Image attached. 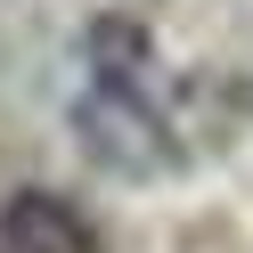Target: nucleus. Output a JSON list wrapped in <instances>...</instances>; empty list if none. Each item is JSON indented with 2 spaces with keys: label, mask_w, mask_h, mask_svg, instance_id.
Here are the masks:
<instances>
[{
  "label": "nucleus",
  "mask_w": 253,
  "mask_h": 253,
  "mask_svg": "<svg viewBox=\"0 0 253 253\" xmlns=\"http://www.w3.org/2000/svg\"><path fill=\"white\" fill-rule=\"evenodd\" d=\"M74 139L98 171H123V180H155L171 171V123L164 106L147 98L139 74H90V90L74 98Z\"/></svg>",
  "instance_id": "obj_1"
},
{
  "label": "nucleus",
  "mask_w": 253,
  "mask_h": 253,
  "mask_svg": "<svg viewBox=\"0 0 253 253\" xmlns=\"http://www.w3.org/2000/svg\"><path fill=\"white\" fill-rule=\"evenodd\" d=\"M0 253H106L90 212L57 188H17L0 204Z\"/></svg>",
  "instance_id": "obj_2"
}]
</instances>
